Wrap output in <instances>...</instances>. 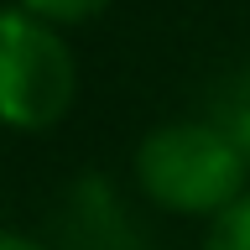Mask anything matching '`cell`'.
<instances>
[{
  "label": "cell",
  "instance_id": "6da1fadb",
  "mask_svg": "<svg viewBox=\"0 0 250 250\" xmlns=\"http://www.w3.org/2000/svg\"><path fill=\"white\" fill-rule=\"evenodd\" d=\"M141 193L177 219H214L250 188V162L219 120H167L136 146Z\"/></svg>",
  "mask_w": 250,
  "mask_h": 250
},
{
  "label": "cell",
  "instance_id": "7a4b0ae2",
  "mask_svg": "<svg viewBox=\"0 0 250 250\" xmlns=\"http://www.w3.org/2000/svg\"><path fill=\"white\" fill-rule=\"evenodd\" d=\"M78 99V58L58 26L21 5H0V125L42 136L68 120Z\"/></svg>",
  "mask_w": 250,
  "mask_h": 250
},
{
  "label": "cell",
  "instance_id": "3957f363",
  "mask_svg": "<svg viewBox=\"0 0 250 250\" xmlns=\"http://www.w3.org/2000/svg\"><path fill=\"white\" fill-rule=\"evenodd\" d=\"M203 250H250V188L229 203V208H224V214L208 219Z\"/></svg>",
  "mask_w": 250,
  "mask_h": 250
},
{
  "label": "cell",
  "instance_id": "277c9868",
  "mask_svg": "<svg viewBox=\"0 0 250 250\" xmlns=\"http://www.w3.org/2000/svg\"><path fill=\"white\" fill-rule=\"evenodd\" d=\"M11 5H21L26 16H37V21H47V26H83V21H94V16L109 11V0H11Z\"/></svg>",
  "mask_w": 250,
  "mask_h": 250
},
{
  "label": "cell",
  "instance_id": "5b68a950",
  "mask_svg": "<svg viewBox=\"0 0 250 250\" xmlns=\"http://www.w3.org/2000/svg\"><path fill=\"white\" fill-rule=\"evenodd\" d=\"M0 250H47V245L31 240V234H21V229H0Z\"/></svg>",
  "mask_w": 250,
  "mask_h": 250
}]
</instances>
